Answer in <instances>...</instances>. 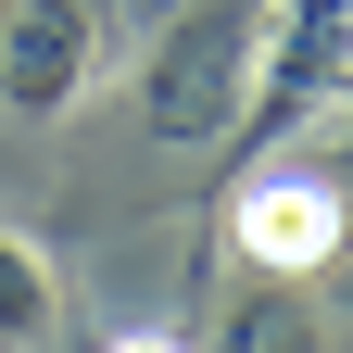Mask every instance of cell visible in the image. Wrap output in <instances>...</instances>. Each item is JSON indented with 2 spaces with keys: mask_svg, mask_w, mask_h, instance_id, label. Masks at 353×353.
Listing matches in <instances>:
<instances>
[{
  "mask_svg": "<svg viewBox=\"0 0 353 353\" xmlns=\"http://www.w3.org/2000/svg\"><path fill=\"white\" fill-rule=\"evenodd\" d=\"M341 88H353V0H265V51H252L240 139H303Z\"/></svg>",
  "mask_w": 353,
  "mask_h": 353,
  "instance_id": "obj_4",
  "label": "cell"
},
{
  "mask_svg": "<svg viewBox=\"0 0 353 353\" xmlns=\"http://www.w3.org/2000/svg\"><path fill=\"white\" fill-rule=\"evenodd\" d=\"M202 353H316V303H303L290 278H252V290H228V328H214Z\"/></svg>",
  "mask_w": 353,
  "mask_h": 353,
  "instance_id": "obj_5",
  "label": "cell"
},
{
  "mask_svg": "<svg viewBox=\"0 0 353 353\" xmlns=\"http://www.w3.org/2000/svg\"><path fill=\"white\" fill-rule=\"evenodd\" d=\"M252 51H265V0H190L152 51H139V139L214 152L252 114Z\"/></svg>",
  "mask_w": 353,
  "mask_h": 353,
  "instance_id": "obj_1",
  "label": "cell"
},
{
  "mask_svg": "<svg viewBox=\"0 0 353 353\" xmlns=\"http://www.w3.org/2000/svg\"><path fill=\"white\" fill-rule=\"evenodd\" d=\"M63 316V278H51V252H38L26 228H0V341H38Z\"/></svg>",
  "mask_w": 353,
  "mask_h": 353,
  "instance_id": "obj_6",
  "label": "cell"
},
{
  "mask_svg": "<svg viewBox=\"0 0 353 353\" xmlns=\"http://www.w3.org/2000/svg\"><path fill=\"white\" fill-rule=\"evenodd\" d=\"M114 63V0H0V101L26 126H63Z\"/></svg>",
  "mask_w": 353,
  "mask_h": 353,
  "instance_id": "obj_3",
  "label": "cell"
},
{
  "mask_svg": "<svg viewBox=\"0 0 353 353\" xmlns=\"http://www.w3.org/2000/svg\"><path fill=\"white\" fill-rule=\"evenodd\" d=\"M101 353H202V341H176V328H114Z\"/></svg>",
  "mask_w": 353,
  "mask_h": 353,
  "instance_id": "obj_7",
  "label": "cell"
},
{
  "mask_svg": "<svg viewBox=\"0 0 353 353\" xmlns=\"http://www.w3.org/2000/svg\"><path fill=\"white\" fill-rule=\"evenodd\" d=\"M228 252L252 265V278H328V265L353 252V190L328 164H278V152H252L240 164V190H228Z\"/></svg>",
  "mask_w": 353,
  "mask_h": 353,
  "instance_id": "obj_2",
  "label": "cell"
}]
</instances>
